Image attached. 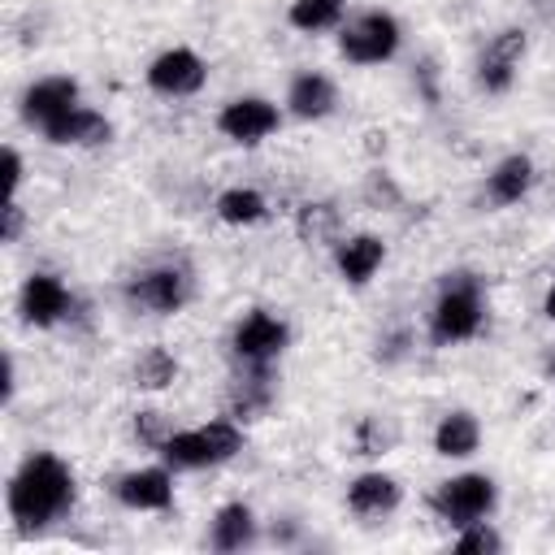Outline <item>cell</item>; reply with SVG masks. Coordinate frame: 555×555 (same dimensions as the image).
I'll use <instances>...</instances> for the list:
<instances>
[{"label": "cell", "mask_w": 555, "mask_h": 555, "mask_svg": "<svg viewBox=\"0 0 555 555\" xmlns=\"http://www.w3.org/2000/svg\"><path fill=\"white\" fill-rule=\"evenodd\" d=\"M74 473L52 451H35L17 464L4 490V507L22 529H43L74 507Z\"/></svg>", "instance_id": "1"}, {"label": "cell", "mask_w": 555, "mask_h": 555, "mask_svg": "<svg viewBox=\"0 0 555 555\" xmlns=\"http://www.w3.org/2000/svg\"><path fill=\"white\" fill-rule=\"evenodd\" d=\"M238 451H243V429H238L234 416H221V421H208V425H195V429H173L169 442L160 447V460L173 473H191V468L230 464Z\"/></svg>", "instance_id": "2"}, {"label": "cell", "mask_w": 555, "mask_h": 555, "mask_svg": "<svg viewBox=\"0 0 555 555\" xmlns=\"http://www.w3.org/2000/svg\"><path fill=\"white\" fill-rule=\"evenodd\" d=\"M486 321V304H481V282L473 273H447L438 304L429 312V338L438 347L451 343H468Z\"/></svg>", "instance_id": "3"}, {"label": "cell", "mask_w": 555, "mask_h": 555, "mask_svg": "<svg viewBox=\"0 0 555 555\" xmlns=\"http://www.w3.org/2000/svg\"><path fill=\"white\" fill-rule=\"evenodd\" d=\"M399 43H403V30L386 9H369L347 26H338V52L351 65H382L399 52Z\"/></svg>", "instance_id": "4"}, {"label": "cell", "mask_w": 555, "mask_h": 555, "mask_svg": "<svg viewBox=\"0 0 555 555\" xmlns=\"http://www.w3.org/2000/svg\"><path fill=\"white\" fill-rule=\"evenodd\" d=\"M494 503H499V486H494L486 473L447 477V481L434 490V499H429V507L438 512V520H447L451 529L473 525V520H486V516L494 512Z\"/></svg>", "instance_id": "5"}, {"label": "cell", "mask_w": 555, "mask_h": 555, "mask_svg": "<svg viewBox=\"0 0 555 555\" xmlns=\"http://www.w3.org/2000/svg\"><path fill=\"white\" fill-rule=\"evenodd\" d=\"M191 299V273L182 264H156L126 282V304L152 317H169Z\"/></svg>", "instance_id": "6"}, {"label": "cell", "mask_w": 555, "mask_h": 555, "mask_svg": "<svg viewBox=\"0 0 555 555\" xmlns=\"http://www.w3.org/2000/svg\"><path fill=\"white\" fill-rule=\"evenodd\" d=\"M286 343H291V325L264 308L247 312L230 334V351L238 364H273L286 351Z\"/></svg>", "instance_id": "7"}, {"label": "cell", "mask_w": 555, "mask_h": 555, "mask_svg": "<svg viewBox=\"0 0 555 555\" xmlns=\"http://www.w3.org/2000/svg\"><path fill=\"white\" fill-rule=\"evenodd\" d=\"M204 82H208V65H204V56L195 48H165L147 65V87L156 95H169V100L195 95Z\"/></svg>", "instance_id": "8"}, {"label": "cell", "mask_w": 555, "mask_h": 555, "mask_svg": "<svg viewBox=\"0 0 555 555\" xmlns=\"http://www.w3.org/2000/svg\"><path fill=\"white\" fill-rule=\"evenodd\" d=\"M278 126H282V113H278V104L264 100V95H238V100H230V104L217 113V130H221L225 139L243 143V147L264 143Z\"/></svg>", "instance_id": "9"}, {"label": "cell", "mask_w": 555, "mask_h": 555, "mask_svg": "<svg viewBox=\"0 0 555 555\" xmlns=\"http://www.w3.org/2000/svg\"><path fill=\"white\" fill-rule=\"evenodd\" d=\"M17 312H22L26 325L48 330V325H61V321L74 312V295H69V286H65L61 278H52V273H30V278L22 282V291H17Z\"/></svg>", "instance_id": "10"}, {"label": "cell", "mask_w": 555, "mask_h": 555, "mask_svg": "<svg viewBox=\"0 0 555 555\" xmlns=\"http://www.w3.org/2000/svg\"><path fill=\"white\" fill-rule=\"evenodd\" d=\"M525 48H529V43H525V30H516V26L499 30V35L481 48V56H477V82H481V91L503 95V91L516 82V69H520Z\"/></svg>", "instance_id": "11"}, {"label": "cell", "mask_w": 555, "mask_h": 555, "mask_svg": "<svg viewBox=\"0 0 555 555\" xmlns=\"http://www.w3.org/2000/svg\"><path fill=\"white\" fill-rule=\"evenodd\" d=\"M69 108H78V82L69 74H52V78H39L22 91V117L39 130H48L56 117H65Z\"/></svg>", "instance_id": "12"}, {"label": "cell", "mask_w": 555, "mask_h": 555, "mask_svg": "<svg viewBox=\"0 0 555 555\" xmlns=\"http://www.w3.org/2000/svg\"><path fill=\"white\" fill-rule=\"evenodd\" d=\"M117 499L130 512H165V507H173V473H169V464L130 468L117 481Z\"/></svg>", "instance_id": "13"}, {"label": "cell", "mask_w": 555, "mask_h": 555, "mask_svg": "<svg viewBox=\"0 0 555 555\" xmlns=\"http://www.w3.org/2000/svg\"><path fill=\"white\" fill-rule=\"evenodd\" d=\"M43 139L56 143V147H100V143L113 139V121H108L104 113L78 104V108H69L65 117H56V121L43 130Z\"/></svg>", "instance_id": "14"}, {"label": "cell", "mask_w": 555, "mask_h": 555, "mask_svg": "<svg viewBox=\"0 0 555 555\" xmlns=\"http://www.w3.org/2000/svg\"><path fill=\"white\" fill-rule=\"evenodd\" d=\"M334 104H338V87H334L321 69H304V74H295L291 87H286V108H291L299 121H321V117L334 113Z\"/></svg>", "instance_id": "15"}, {"label": "cell", "mask_w": 555, "mask_h": 555, "mask_svg": "<svg viewBox=\"0 0 555 555\" xmlns=\"http://www.w3.org/2000/svg\"><path fill=\"white\" fill-rule=\"evenodd\" d=\"M386 260V243L377 234H351L334 247V264H338V278L351 282V286H364Z\"/></svg>", "instance_id": "16"}, {"label": "cell", "mask_w": 555, "mask_h": 555, "mask_svg": "<svg viewBox=\"0 0 555 555\" xmlns=\"http://www.w3.org/2000/svg\"><path fill=\"white\" fill-rule=\"evenodd\" d=\"M533 178H538L533 160H529L525 152H512V156H503V160L490 169V178H486V195H490V204H499V208L520 204V199L529 195Z\"/></svg>", "instance_id": "17"}, {"label": "cell", "mask_w": 555, "mask_h": 555, "mask_svg": "<svg viewBox=\"0 0 555 555\" xmlns=\"http://www.w3.org/2000/svg\"><path fill=\"white\" fill-rule=\"evenodd\" d=\"M399 499H403V490H399V481L390 477V473H360L351 486H347V507L356 512V516H386V512H395L399 507Z\"/></svg>", "instance_id": "18"}, {"label": "cell", "mask_w": 555, "mask_h": 555, "mask_svg": "<svg viewBox=\"0 0 555 555\" xmlns=\"http://www.w3.org/2000/svg\"><path fill=\"white\" fill-rule=\"evenodd\" d=\"M273 403V373L269 364H243V373L230 386V416L234 421H251Z\"/></svg>", "instance_id": "19"}, {"label": "cell", "mask_w": 555, "mask_h": 555, "mask_svg": "<svg viewBox=\"0 0 555 555\" xmlns=\"http://www.w3.org/2000/svg\"><path fill=\"white\" fill-rule=\"evenodd\" d=\"M481 447V421L473 412H447L434 429V451L447 455V460H468L473 451Z\"/></svg>", "instance_id": "20"}, {"label": "cell", "mask_w": 555, "mask_h": 555, "mask_svg": "<svg viewBox=\"0 0 555 555\" xmlns=\"http://www.w3.org/2000/svg\"><path fill=\"white\" fill-rule=\"evenodd\" d=\"M256 542V516L247 503H225L217 507L212 516V529H208V546L212 551H247Z\"/></svg>", "instance_id": "21"}, {"label": "cell", "mask_w": 555, "mask_h": 555, "mask_svg": "<svg viewBox=\"0 0 555 555\" xmlns=\"http://www.w3.org/2000/svg\"><path fill=\"white\" fill-rule=\"evenodd\" d=\"M343 13H347V0H291L286 22L304 35H321V30L343 26Z\"/></svg>", "instance_id": "22"}, {"label": "cell", "mask_w": 555, "mask_h": 555, "mask_svg": "<svg viewBox=\"0 0 555 555\" xmlns=\"http://www.w3.org/2000/svg\"><path fill=\"white\" fill-rule=\"evenodd\" d=\"M264 212H269V204L251 186H230L217 195V217L225 225H256V221H264Z\"/></svg>", "instance_id": "23"}, {"label": "cell", "mask_w": 555, "mask_h": 555, "mask_svg": "<svg viewBox=\"0 0 555 555\" xmlns=\"http://www.w3.org/2000/svg\"><path fill=\"white\" fill-rule=\"evenodd\" d=\"M173 377H178V360L165 347H147L130 369V382L139 390H165V386H173Z\"/></svg>", "instance_id": "24"}, {"label": "cell", "mask_w": 555, "mask_h": 555, "mask_svg": "<svg viewBox=\"0 0 555 555\" xmlns=\"http://www.w3.org/2000/svg\"><path fill=\"white\" fill-rule=\"evenodd\" d=\"M295 225H299V238H304V243H325V238H334V230H338V208L325 204V199L304 204L299 217H295Z\"/></svg>", "instance_id": "25"}, {"label": "cell", "mask_w": 555, "mask_h": 555, "mask_svg": "<svg viewBox=\"0 0 555 555\" xmlns=\"http://www.w3.org/2000/svg\"><path fill=\"white\" fill-rule=\"evenodd\" d=\"M451 546L460 555H494V551H503V538L486 520H473V525H460V538Z\"/></svg>", "instance_id": "26"}, {"label": "cell", "mask_w": 555, "mask_h": 555, "mask_svg": "<svg viewBox=\"0 0 555 555\" xmlns=\"http://www.w3.org/2000/svg\"><path fill=\"white\" fill-rule=\"evenodd\" d=\"M134 438L143 442V447H152V451H160L165 442H169V434H173V421L165 416V412H156V408H143V412H134Z\"/></svg>", "instance_id": "27"}, {"label": "cell", "mask_w": 555, "mask_h": 555, "mask_svg": "<svg viewBox=\"0 0 555 555\" xmlns=\"http://www.w3.org/2000/svg\"><path fill=\"white\" fill-rule=\"evenodd\" d=\"M0 212H4V230H0V238H4V243H17V238H22V225H26L22 204H17V199H4Z\"/></svg>", "instance_id": "28"}, {"label": "cell", "mask_w": 555, "mask_h": 555, "mask_svg": "<svg viewBox=\"0 0 555 555\" xmlns=\"http://www.w3.org/2000/svg\"><path fill=\"white\" fill-rule=\"evenodd\" d=\"M4 186H9V199H17V186H22V156H17V147H4Z\"/></svg>", "instance_id": "29"}, {"label": "cell", "mask_w": 555, "mask_h": 555, "mask_svg": "<svg viewBox=\"0 0 555 555\" xmlns=\"http://www.w3.org/2000/svg\"><path fill=\"white\" fill-rule=\"evenodd\" d=\"M542 312H546V321H555V282H551V291H546V299H542Z\"/></svg>", "instance_id": "30"}, {"label": "cell", "mask_w": 555, "mask_h": 555, "mask_svg": "<svg viewBox=\"0 0 555 555\" xmlns=\"http://www.w3.org/2000/svg\"><path fill=\"white\" fill-rule=\"evenodd\" d=\"M533 4H538V13H546V17L555 13V0H533Z\"/></svg>", "instance_id": "31"}, {"label": "cell", "mask_w": 555, "mask_h": 555, "mask_svg": "<svg viewBox=\"0 0 555 555\" xmlns=\"http://www.w3.org/2000/svg\"><path fill=\"white\" fill-rule=\"evenodd\" d=\"M546 373H551V382H555V356H551V364H546Z\"/></svg>", "instance_id": "32"}]
</instances>
